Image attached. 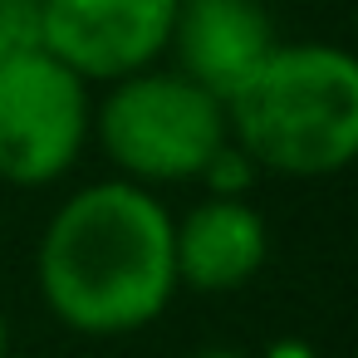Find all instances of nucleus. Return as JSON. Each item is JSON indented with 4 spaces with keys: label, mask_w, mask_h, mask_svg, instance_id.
Masks as SVG:
<instances>
[{
    "label": "nucleus",
    "mask_w": 358,
    "mask_h": 358,
    "mask_svg": "<svg viewBox=\"0 0 358 358\" xmlns=\"http://www.w3.org/2000/svg\"><path fill=\"white\" fill-rule=\"evenodd\" d=\"M35 285L74 334L123 338L148 329L177 294L172 216L157 192L108 177L64 196L45 221Z\"/></svg>",
    "instance_id": "obj_1"
},
{
    "label": "nucleus",
    "mask_w": 358,
    "mask_h": 358,
    "mask_svg": "<svg viewBox=\"0 0 358 358\" xmlns=\"http://www.w3.org/2000/svg\"><path fill=\"white\" fill-rule=\"evenodd\" d=\"M231 143L260 172L294 182L358 162V55L324 40H280L226 99Z\"/></svg>",
    "instance_id": "obj_2"
},
{
    "label": "nucleus",
    "mask_w": 358,
    "mask_h": 358,
    "mask_svg": "<svg viewBox=\"0 0 358 358\" xmlns=\"http://www.w3.org/2000/svg\"><path fill=\"white\" fill-rule=\"evenodd\" d=\"M94 133L108 162L143 187H177L201 177L206 157L231 138L226 99L187 79L182 69H138L113 79L94 108Z\"/></svg>",
    "instance_id": "obj_3"
},
{
    "label": "nucleus",
    "mask_w": 358,
    "mask_h": 358,
    "mask_svg": "<svg viewBox=\"0 0 358 358\" xmlns=\"http://www.w3.org/2000/svg\"><path fill=\"white\" fill-rule=\"evenodd\" d=\"M89 133V84L64 59L50 50L0 59V182L25 192L59 182L84 157Z\"/></svg>",
    "instance_id": "obj_4"
},
{
    "label": "nucleus",
    "mask_w": 358,
    "mask_h": 358,
    "mask_svg": "<svg viewBox=\"0 0 358 358\" xmlns=\"http://www.w3.org/2000/svg\"><path fill=\"white\" fill-rule=\"evenodd\" d=\"M45 50L84 84L128 79L167 55L177 0H40Z\"/></svg>",
    "instance_id": "obj_5"
},
{
    "label": "nucleus",
    "mask_w": 358,
    "mask_h": 358,
    "mask_svg": "<svg viewBox=\"0 0 358 358\" xmlns=\"http://www.w3.org/2000/svg\"><path fill=\"white\" fill-rule=\"evenodd\" d=\"M280 45L265 0H177V20L167 50L177 55V69L211 89L216 99H231Z\"/></svg>",
    "instance_id": "obj_6"
},
{
    "label": "nucleus",
    "mask_w": 358,
    "mask_h": 358,
    "mask_svg": "<svg viewBox=\"0 0 358 358\" xmlns=\"http://www.w3.org/2000/svg\"><path fill=\"white\" fill-rule=\"evenodd\" d=\"M177 285L196 294H231L260 275L270 255V226L245 196H206L172 221Z\"/></svg>",
    "instance_id": "obj_7"
},
{
    "label": "nucleus",
    "mask_w": 358,
    "mask_h": 358,
    "mask_svg": "<svg viewBox=\"0 0 358 358\" xmlns=\"http://www.w3.org/2000/svg\"><path fill=\"white\" fill-rule=\"evenodd\" d=\"M255 177H260V167H255L250 152H245L241 143H231V138H226V143L206 157V167H201L206 196H250Z\"/></svg>",
    "instance_id": "obj_8"
},
{
    "label": "nucleus",
    "mask_w": 358,
    "mask_h": 358,
    "mask_svg": "<svg viewBox=\"0 0 358 358\" xmlns=\"http://www.w3.org/2000/svg\"><path fill=\"white\" fill-rule=\"evenodd\" d=\"M45 50V10L40 0H0V59Z\"/></svg>",
    "instance_id": "obj_9"
},
{
    "label": "nucleus",
    "mask_w": 358,
    "mask_h": 358,
    "mask_svg": "<svg viewBox=\"0 0 358 358\" xmlns=\"http://www.w3.org/2000/svg\"><path fill=\"white\" fill-rule=\"evenodd\" d=\"M260 358H314V353H309V343H299V338H280V343H270Z\"/></svg>",
    "instance_id": "obj_10"
},
{
    "label": "nucleus",
    "mask_w": 358,
    "mask_h": 358,
    "mask_svg": "<svg viewBox=\"0 0 358 358\" xmlns=\"http://www.w3.org/2000/svg\"><path fill=\"white\" fill-rule=\"evenodd\" d=\"M192 358H250V353H241V348H196Z\"/></svg>",
    "instance_id": "obj_11"
},
{
    "label": "nucleus",
    "mask_w": 358,
    "mask_h": 358,
    "mask_svg": "<svg viewBox=\"0 0 358 358\" xmlns=\"http://www.w3.org/2000/svg\"><path fill=\"white\" fill-rule=\"evenodd\" d=\"M0 358H10V324H6V309H0Z\"/></svg>",
    "instance_id": "obj_12"
}]
</instances>
